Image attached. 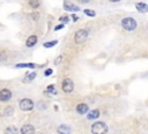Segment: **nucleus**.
Segmentation results:
<instances>
[{
	"instance_id": "obj_1",
	"label": "nucleus",
	"mask_w": 148,
	"mask_h": 134,
	"mask_svg": "<svg viewBox=\"0 0 148 134\" xmlns=\"http://www.w3.org/2000/svg\"><path fill=\"white\" fill-rule=\"evenodd\" d=\"M90 131L92 134H106L108 133V126L103 121H97V122H94L91 125Z\"/></svg>"
},
{
	"instance_id": "obj_2",
	"label": "nucleus",
	"mask_w": 148,
	"mask_h": 134,
	"mask_svg": "<svg viewBox=\"0 0 148 134\" xmlns=\"http://www.w3.org/2000/svg\"><path fill=\"white\" fill-rule=\"evenodd\" d=\"M121 27L127 31H133L136 28V21L133 17H124L121 20Z\"/></svg>"
},
{
	"instance_id": "obj_3",
	"label": "nucleus",
	"mask_w": 148,
	"mask_h": 134,
	"mask_svg": "<svg viewBox=\"0 0 148 134\" xmlns=\"http://www.w3.org/2000/svg\"><path fill=\"white\" fill-rule=\"evenodd\" d=\"M88 35H89V32H88V30H86V29H80V30H77V31L75 32V36H74L75 43L81 44V43L86 42V39L88 38Z\"/></svg>"
},
{
	"instance_id": "obj_4",
	"label": "nucleus",
	"mask_w": 148,
	"mask_h": 134,
	"mask_svg": "<svg viewBox=\"0 0 148 134\" xmlns=\"http://www.w3.org/2000/svg\"><path fill=\"white\" fill-rule=\"evenodd\" d=\"M34 102L29 98H23L20 100V109L22 111H31L34 109Z\"/></svg>"
},
{
	"instance_id": "obj_5",
	"label": "nucleus",
	"mask_w": 148,
	"mask_h": 134,
	"mask_svg": "<svg viewBox=\"0 0 148 134\" xmlns=\"http://www.w3.org/2000/svg\"><path fill=\"white\" fill-rule=\"evenodd\" d=\"M61 89H62L64 92H67V94L72 92L74 90V83H73V81L71 79H68V77L62 81V83H61Z\"/></svg>"
},
{
	"instance_id": "obj_6",
	"label": "nucleus",
	"mask_w": 148,
	"mask_h": 134,
	"mask_svg": "<svg viewBox=\"0 0 148 134\" xmlns=\"http://www.w3.org/2000/svg\"><path fill=\"white\" fill-rule=\"evenodd\" d=\"M64 9L67 10V12H79V10H80L79 6L72 3V2L68 1V0H65V1H64Z\"/></svg>"
},
{
	"instance_id": "obj_7",
	"label": "nucleus",
	"mask_w": 148,
	"mask_h": 134,
	"mask_svg": "<svg viewBox=\"0 0 148 134\" xmlns=\"http://www.w3.org/2000/svg\"><path fill=\"white\" fill-rule=\"evenodd\" d=\"M35 127L32 126V125H30V124H25V125H23L22 127H21V129H20V133L21 134H35Z\"/></svg>"
},
{
	"instance_id": "obj_8",
	"label": "nucleus",
	"mask_w": 148,
	"mask_h": 134,
	"mask_svg": "<svg viewBox=\"0 0 148 134\" xmlns=\"http://www.w3.org/2000/svg\"><path fill=\"white\" fill-rule=\"evenodd\" d=\"M12 98V91L8 89H2L0 90V100L1 102H7Z\"/></svg>"
},
{
	"instance_id": "obj_9",
	"label": "nucleus",
	"mask_w": 148,
	"mask_h": 134,
	"mask_svg": "<svg viewBox=\"0 0 148 134\" xmlns=\"http://www.w3.org/2000/svg\"><path fill=\"white\" fill-rule=\"evenodd\" d=\"M75 110H76V112H77L79 114H84V113H87V112H88L89 107H88V105H87L86 103H80V104H77V105H76Z\"/></svg>"
},
{
	"instance_id": "obj_10",
	"label": "nucleus",
	"mask_w": 148,
	"mask_h": 134,
	"mask_svg": "<svg viewBox=\"0 0 148 134\" xmlns=\"http://www.w3.org/2000/svg\"><path fill=\"white\" fill-rule=\"evenodd\" d=\"M58 134H71V128L68 125H60L57 129Z\"/></svg>"
},
{
	"instance_id": "obj_11",
	"label": "nucleus",
	"mask_w": 148,
	"mask_h": 134,
	"mask_svg": "<svg viewBox=\"0 0 148 134\" xmlns=\"http://www.w3.org/2000/svg\"><path fill=\"white\" fill-rule=\"evenodd\" d=\"M135 8H136L138 12H140V13H146V12H148V5L145 3V2H138V3H135Z\"/></svg>"
},
{
	"instance_id": "obj_12",
	"label": "nucleus",
	"mask_w": 148,
	"mask_h": 134,
	"mask_svg": "<svg viewBox=\"0 0 148 134\" xmlns=\"http://www.w3.org/2000/svg\"><path fill=\"white\" fill-rule=\"evenodd\" d=\"M37 40H38V39H37V36H34V35H32V36H29L28 39H27V42H25V45H27L28 47H32V46L37 43Z\"/></svg>"
},
{
	"instance_id": "obj_13",
	"label": "nucleus",
	"mask_w": 148,
	"mask_h": 134,
	"mask_svg": "<svg viewBox=\"0 0 148 134\" xmlns=\"http://www.w3.org/2000/svg\"><path fill=\"white\" fill-rule=\"evenodd\" d=\"M99 117V110H97V109H95V110H91L88 114H87V118L89 119V120H94V119H97Z\"/></svg>"
},
{
	"instance_id": "obj_14",
	"label": "nucleus",
	"mask_w": 148,
	"mask_h": 134,
	"mask_svg": "<svg viewBox=\"0 0 148 134\" xmlns=\"http://www.w3.org/2000/svg\"><path fill=\"white\" fill-rule=\"evenodd\" d=\"M5 134H18V131L16 127L14 126H8L6 129H5Z\"/></svg>"
},
{
	"instance_id": "obj_15",
	"label": "nucleus",
	"mask_w": 148,
	"mask_h": 134,
	"mask_svg": "<svg viewBox=\"0 0 148 134\" xmlns=\"http://www.w3.org/2000/svg\"><path fill=\"white\" fill-rule=\"evenodd\" d=\"M29 6L32 9H37L40 6V2H39V0H29Z\"/></svg>"
},
{
	"instance_id": "obj_16",
	"label": "nucleus",
	"mask_w": 148,
	"mask_h": 134,
	"mask_svg": "<svg viewBox=\"0 0 148 134\" xmlns=\"http://www.w3.org/2000/svg\"><path fill=\"white\" fill-rule=\"evenodd\" d=\"M13 113H14V107H13V106H7V107L5 109L3 114H5L6 117H10V116H13Z\"/></svg>"
},
{
	"instance_id": "obj_17",
	"label": "nucleus",
	"mask_w": 148,
	"mask_h": 134,
	"mask_svg": "<svg viewBox=\"0 0 148 134\" xmlns=\"http://www.w3.org/2000/svg\"><path fill=\"white\" fill-rule=\"evenodd\" d=\"M15 67L16 68H34L35 64H17Z\"/></svg>"
},
{
	"instance_id": "obj_18",
	"label": "nucleus",
	"mask_w": 148,
	"mask_h": 134,
	"mask_svg": "<svg viewBox=\"0 0 148 134\" xmlns=\"http://www.w3.org/2000/svg\"><path fill=\"white\" fill-rule=\"evenodd\" d=\"M46 92H49V94H51V95H57V89H56V87H54L53 84H50V85L46 88Z\"/></svg>"
},
{
	"instance_id": "obj_19",
	"label": "nucleus",
	"mask_w": 148,
	"mask_h": 134,
	"mask_svg": "<svg viewBox=\"0 0 148 134\" xmlns=\"http://www.w3.org/2000/svg\"><path fill=\"white\" fill-rule=\"evenodd\" d=\"M57 44H58V40H52V42H45L43 44V46L46 47V49H50V47H52V46H54Z\"/></svg>"
},
{
	"instance_id": "obj_20",
	"label": "nucleus",
	"mask_w": 148,
	"mask_h": 134,
	"mask_svg": "<svg viewBox=\"0 0 148 134\" xmlns=\"http://www.w3.org/2000/svg\"><path fill=\"white\" fill-rule=\"evenodd\" d=\"M35 77H36V73H34V72H32V73H30V74H28V75H27V77L23 80V82H29V81L34 80Z\"/></svg>"
},
{
	"instance_id": "obj_21",
	"label": "nucleus",
	"mask_w": 148,
	"mask_h": 134,
	"mask_svg": "<svg viewBox=\"0 0 148 134\" xmlns=\"http://www.w3.org/2000/svg\"><path fill=\"white\" fill-rule=\"evenodd\" d=\"M83 12H84L86 15H88V16H90V17H94V16L96 15L95 10H92V9H84Z\"/></svg>"
},
{
	"instance_id": "obj_22",
	"label": "nucleus",
	"mask_w": 148,
	"mask_h": 134,
	"mask_svg": "<svg viewBox=\"0 0 148 134\" xmlns=\"http://www.w3.org/2000/svg\"><path fill=\"white\" fill-rule=\"evenodd\" d=\"M59 21H60L61 23H65V24H66V23H68L69 17H68V16H61V17L59 18Z\"/></svg>"
},
{
	"instance_id": "obj_23",
	"label": "nucleus",
	"mask_w": 148,
	"mask_h": 134,
	"mask_svg": "<svg viewBox=\"0 0 148 134\" xmlns=\"http://www.w3.org/2000/svg\"><path fill=\"white\" fill-rule=\"evenodd\" d=\"M7 59V54L5 52H0V61H5Z\"/></svg>"
},
{
	"instance_id": "obj_24",
	"label": "nucleus",
	"mask_w": 148,
	"mask_h": 134,
	"mask_svg": "<svg viewBox=\"0 0 148 134\" xmlns=\"http://www.w3.org/2000/svg\"><path fill=\"white\" fill-rule=\"evenodd\" d=\"M52 73H53V70H52L51 68H49V69H46V70H45V73H44V74H45V76H50Z\"/></svg>"
},
{
	"instance_id": "obj_25",
	"label": "nucleus",
	"mask_w": 148,
	"mask_h": 134,
	"mask_svg": "<svg viewBox=\"0 0 148 134\" xmlns=\"http://www.w3.org/2000/svg\"><path fill=\"white\" fill-rule=\"evenodd\" d=\"M64 28V23H61V24H58V25H56L54 27V30H59V29H62Z\"/></svg>"
},
{
	"instance_id": "obj_26",
	"label": "nucleus",
	"mask_w": 148,
	"mask_h": 134,
	"mask_svg": "<svg viewBox=\"0 0 148 134\" xmlns=\"http://www.w3.org/2000/svg\"><path fill=\"white\" fill-rule=\"evenodd\" d=\"M61 59H62V55H59V57H58V59H57V60H54V65H58V64L61 61Z\"/></svg>"
},
{
	"instance_id": "obj_27",
	"label": "nucleus",
	"mask_w": 148,
	"mask_h": 134,
	"mask_svg": "<svg viewBox=\"0 0 148 134\" xmlns=\"http://www.w3.org/2000/svg\"><path fill=\"white\" fill-rule=\"evenodd\" d=\"M71 17H72V20H73L74 22H76V21L79 20V17H77V15H75V14H72V16H71Z\"/></svg>"
},
{
	"instance_id": "obj_28",
	"label": "nucleus",
	"mask_w": 148,
	"mask_h": 134,
	"mask_svg": "<svg viewBox=\"0 0 148 134\" xmlns=\"http://www.w3.org/2000/svg\"><path fill=\"white\" fill-rule=\"evenodd\" d=\"M79 1H80V2H82V3H88L90 0H79Z\"/></svg>"
},
{
	"instance_id": "obj_29",
	"label": "nucleus",
	"mask_w": 148,
	"mask_h": 134,
	"mask_svg": "<svg viewBox=\"0 0 148 134\" xmlns=\"http://www.w3.org/2000/svg\"><path fill=\"white\" fill-rule=\"evenodd\" d=\"M38 106H39L40 109H45V107H46L45 105H43V103H39V105H38Z\"/></svg>"
},
{
	"instance_id": "obj_30",
	"label": "nucleus",
	"mask_w": 148,
	"mask_h": 134,
	"mask_svg": "<svg viewBox=\"0 0 148 134\" xmlns=\"http://www.w3.org/2000/svg\"><path fill=\"white\" fill-rule=\"evenodd\" d=\"M32 18H34V20H37V18H38V14H37V15L34 14V15H32Z\"/></svg>"
},
{
	"instance_id": "obj_31",
	"label": "nucleus",
	"mask_w": 148,
	"mask_h": 134,
	"mask_svg": "<svg viewBox=\"0 0 148 134\" xmlns=\"http://www.w3.org/2000/svg\"><path fill=\"white\" fill-rule=\"evenodd\" d=\"M109 1H111V2H118V1H120V0H109Z\"/></svg>"
},
{
	"instance_id": "obj_32",
	"label": "nucleus",
	"mask_w": 148,
	"mask_h": 134,
	"mask_svg": "<svg viewBox=\"0 0 148 134\" xmlns=\"http://www.w3.org/2000/svg\"><path fill=\"white\" fill-rule=\"evenodd\" d=\"M38 134H46V133H44V132H39Z\"/></svg>"
}]
</instances>
